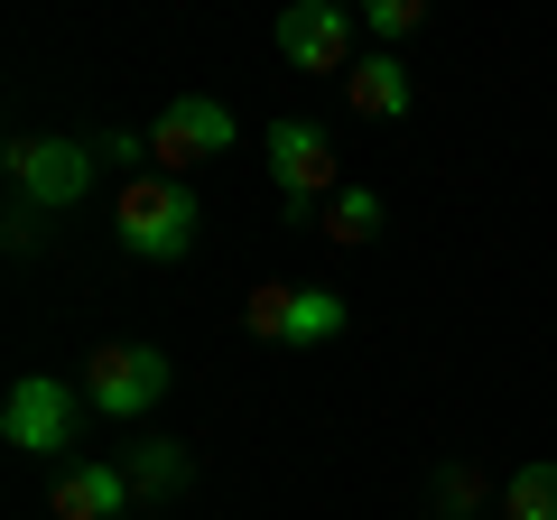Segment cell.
Instances as JSON below:
<instances>
[{"instance_id": "obj_3", "label": "cell", "mask_w": 557, "mask_h": 520, "mask_svg": "<svg viewBox=\"0 0 557 520\" xmlns=\"http://www.w3.org/2000/svg\"><path fill=\"white\" fill-rule=\"evenodd\" d=\"M94 140H10V196H28L38 214H65V205L94 196Z\"/></svg>"}, {"instance_id": "obj_1", "label": "cell", "mask_w": 557, "mask_h": 520, "mask_svg": "<svg viewBox=\"0 0 557 520\" xmlns=\"http://www.w3.org/2000/svg\"><path fill=\"white\" fill-rule=\"evenodd\" d=\"M112 233H121L131 260H186L196 233H205V205H196L186 177H131L121 205H112Z\"/></svg>"}, {"instance_id": "obj_6", "label": "cell", "mask_w": 557, "mask_h": 520, "mask_svg": "<svg viewBox=\"0 0 557 520\" xmlns=\"http://www.w3.org/2000/svg\"><path fill=\"white\" fill-rule=\"evenodd\" d=\"M223 149H233V112L205 102V94H177L159 121H149V159H159V177H186V168L223 159Z\"/></svg>"}, {"instance_id": "obj_16", "label": "cell", "mask_w": 557, "mask_h": 520, "mask_svg": "<svg viewBox=\"0 0 557 520\" xmlns=\"http://www.w3.org/2000/svg\"><path fill=\"white\" fill-rule=\"evenodd\" d=\"M38 223H47L38 205H28V196H10V251H28V242H38Z\"/></svg>"}, {"instance_id": "obj_4", "label": "cell", "mask_w": 557, "mask_h": 520, "mask_svg": "<svg viewBox=\"0 0 557 520\" xmlns=\"http://www.w3.org/2000/svg\"><path fill=\"white\" fill-rule=\"evenodd\" d=\"M75 419H84V391H65L57 372L10 381V400H0V437L20 446V456H57V446H75Z\"/></svg>"}, {"instance_id": "obj_10", "label": "cell", "mask_w": 557, "mask_h": 520, "mask_svg": "<svg viewBox=\"0 0 557 520\" xmlns=\"http://www.w3.org/2000/svg\"><path fill=\"white\" fill-rule=\"evenodd\" d=\"M121 474H131V502H177L186 483H196V456H186L177 437H139Z\"/></svg>"}, {"instance_id": "obj_13", "label": "cell", "mask_w": 557, "mask_h": 520, "mask_svg": "<svg viewBox=\"0 0 557 520\" xmlns=\"http://www.w3.org/2000/svg\"><path fill=\"white\" fill-rule=\"evenodd\" d=\"M317 233H325V242H372V233H381V196H372V186H344V196H325Z\"/></svg>"}, {"instance_id": "obj_12", "label": "cell", "mask_w": 557, "mask_h": 520, "mask_svg": "<svg viewBox=\"0 0 557 520\" xmlns=\"http://www.w3.org/2000/svg\"><path fill=\"white\" fill-rule=\"evenodd\" d=\"M502 520H557V456H530L502 483Z\"/></svg>"}, {"instance_id": "obj_14", "label": "cell", "mask_w": 557, "mask_h": 520, "mask_svg": "<svg viewBox=\"0 0 557 520\" xmlns=\"http://www.w3.org/2000/svg\"><path fill=\"white\" fill-rule=\"evenodd\" d=\"M428 502H437L446 520H483V474H474V465H446V474L428 483Z\"/></svg>"}, {"instance_id": "obj_7", "label": "cell", "mask_w": 557, "mask_h": 520, "mask_svg": "<svg viewBox=\"0 0 557 520\" xmlns=\"http://www.w3.org/2000/svg\"><path fill=\"white\" fill-rule=\"evenodd\" d=\"M344 317H354V307H344L335 288H251V298H242V325L270 335V344H335Z\"/></svg>"}, {"instance_id": "obj_9", "label": "cell", "mask_w": 557, "mask_h": 520, "mask_svg": "<svg viewBox=\"0 0 557 520\" xmlns=\"http://www.w3.org/2000/svg\"><path fill=\"white\" fill-rule=\"evenodd\" d=\"M121 511H131V474L121 465H57L47 520H121Z\"/></svg>"}, {"instance_id": "obj_15", "label": "cell", "mask_w": 557, "mask_h": 520, "mask_svg": "<svg viewBox=\"0 0 557 520\" xmlns=\"http://www.w3.org/2000/svg\"><path fill=\"white\" fill-rule=\"evenodd\" d=\"M362 20H372V38H409V28H418V0H362Z\"/></svg>"}, {"instance_id": "obj_11", "label": "cell", "mask_w": 557, "mask_h": 520, "mask_svg": "<svg viewBox=\"0 0 557 520\" xmlns=\"http://www.w3.org/2000/svg\"><path fill=\"white\" fill-rule=\"evenodd\" d=\"M344 94H354L362 121H409V94H418V84H409V65L381 47V57H362L354 75H344Z\"/></svg>"}, {"instance_id": "obj_2", "label": "cell", "mask_w": 557, "mask_h": 520, "mask_svg": "<svg viewBox=\"0 0 557 520\" xmlns=\"http://www.w3.org/2000/svg\"><path fill=\"white\" fill-rule=\"evenodd\" d=\"M168 354L159 344H94V362H84V409H102V419H139V409L168 400Z\"/></svg>"}, {"instance_id": "obj_8", "label": "cell", "mask_w": 557, "mask_h": 520, "mask_svg": "<svg viewBox=\"0 0 557 520\" xmlns=\"http://www.w3.org/2000/svg\"><path fill=\"white\" fill-rule=\"evenodd\" d=\"M278 57L307 65V75H354V20H344L335 0H298V10H278Z\"/></svg>"}, {"instance_id": "obj_5", "label": "cell", "mask_w": 557, "mask_h": 520, "mask_svg": "<svg viewBox=\"0 0 557 520\" xmlns=\"http://www.w3.org/2000/svg\"><path fill=\"white\" fill-rule=\"evenodd\" d=\"M270 177H278V196H288V223H317V196H344L325 121H278L270 131Z\"/></svg>"}]
</instances>
